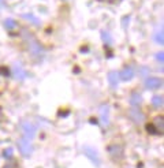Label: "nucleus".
<instances>
[{"label": "nucleus", "instance_id": "1", "mask_svg": "<svg viewBox=\"0 0 164 168\" xmlns=\"http://www.w3.org/2000/svg\"><path fill=\"white\" fill-rule=\"evenodd\" d=\"M26 41H27V44H29V52L32 53V56H34V57H40L41 55H43V52H44L40 44L37 43V41L34 40L32 36H29V37L26 36Z\"/></svg>", "mask_w": 164, "mask_h": 168}, {"label": "nucleus", "instance_id": "2", "mask_svg": "<svg viewBox=\"0 0 164 168\" xmlns=\"http://www.w3.org/2000/svg\"><path fill=\"white\" fill-rule=\"evenodd\" d=\"M20 129H22V133L23 135H25L26 139H33L34 137H36V126L32 125L30 122H22V126H20Z\"/></svg>", "mask_w": 164, "mask_h": 168}, {"label": "nucleus", "instance_id": "3", "mask_svg": "<svg viewBox=\"0 0 164 168\" xmlns=\"http://www.w3.org/2000/svg\"><path fill=\"white\" fill-rule=\"evenodd\" d=\"M18 149L23 156H30L32 155V152H33L32 143H30L29 139H26V138H20L18 141Z\"/></svg>", "mask_w": 164, "mask_h": 168}, {"label": "nucleus", "instance_id": "4", "mask_svg": "<svg viewBox=\"0 0 164 168\" xmlns=\"http://www.w3.org/2000/svg\"><path fill=\"white\" fill-rule=\"evenodd\" d=\"M129 118L131 119L134 123H137V125H139V123H142L144 120H145V116H144V114L141 111H139L137 107H133L130 108L129 111Z\"/></svg>", "mask_w": 164, "mask_h": 168}, {"label": "nucleus", "instance_id": "5", "mask_svg": "<svg viewBox=\"0 0 164 168\" xmlns=\"http://www.w3.org/2000/svg\"><path fill=\"white\" fill-rule=\"evenodd\" d=\"M108 152L114 160H121L123 157V148L121 145H109Z\"/></svg>", "mask_w": 164, "mask_h": 168}, {"label": "nucleus", "instance_id": "6", "mask_svg": "<svg viewBox=\"0 0 164 168\" xmlns=\"http://www.w3.org/2000/svg\"><path fill=\"white\" fill-rule=\"evenodd\" d=\"M134 75H135V71H134V68L133 67H130V66H127V67H125L123 70L119 73V78H121L122 81H131L133 78H134Z\"/></svg>", "mask_w": 164, "mask_h": 168}, {"label": "nucleus", "instance_id": "7", "mask_svg": "<svg viewBox=\"0 0 164 168\" xmlns=\"http://www.w3.org/2000/svg\"><path fill=\"white\" fill-rule=\"evenodd\" d=\"M163 82L160 78H155V77H150V78H146L145 79V86L150 89V90H156V89L162 88Z\"/></svg>", "mask_w": 164, "mask_h": 168}, {"label": "nucleus", "instance_id": "8", "mask_svg": "<svg viewBox=\"0 0 164 168\" xmlns=\"http://www.w3.org/2000/svg\"><path fill=\"white\" fill-rule=\"evenodd\" d=\"M100 119H101L102 126L109 125V107L107 104H104L100 107Z\"/></svg>", "mask_w": 164, "mask_h": 168}, {"label": "nucleus", "instance_id": "9", "mask_svg": "<svg viewBox=\"0 0 164 168\" xmlns=\"http://www.w3.org/2000/svg\"><path fill=\"white\" fill-rule=\"evenodd\" d=\"M84 153L85 155H86L89 159L92 160V161H93L96 166H100V160H98V157H97V153H96V150H93L92 148H89V146H85L84 148Z\"/></svg>", "mask_w": 164, "mask_h": 168}, {"label": "nucleus", "instance_id": "10", "mask_svg": "<svg viewBox=\"0 0 164 168\" xmlns=\"http://www.w3.org/2000/svg\"><path fill=\"white\" fill-rule=\"evenodd\" d=\"M12 71H14V75H15V78L18 81H25L26 79L27 74H26V71L23 70V67L20 66V64H15Z\"/></svg>", "mask_w": 164, "mask_h": 168}, {"label": "nucleus", "instance_id": "11", "mask_svg": "<svg viewBox=\"0 0 164 168\" xmlns=\"http://www.w3.org/2000/svg\"><path fill=\"white\" fill-rule=\"evenodd\" d=\"M119 79H121V78H119V73H116V71H111V73L108 74V82L112 88L118 86Z\"/></svg>", "mask_w": 164, "mask_h": 168}, {"label": "nucleus", "instance_id": "12", "mask_svg": "<svg viewBox=\"0 0 164 168\" xmlns=\"http://www.w3.org/2000/svg\"><path fill=\"white\" fill-rule=\"evenodd\" d=\"M130 102L133 105H139L142 102V96L139 93H137V92H134V93L130 96Z\"/></svg>", "mask_w": 164, "mask_h": 168}, {"label": "nucleus", "instance_id": "13", "mask_svg": "<svg viewBox=\"0 0 164 168\" xmlns=\"http://www.w3.org/2000/svg\"><path fill=\"white\" fill-rule=\"evenodd\" d=\"M152 105L155 108H162L163 107V96L162 94H156L152 98Z\"/></svg>", "mask_w": 164, "mask_h": 168}, {"label": "nucleus", "instance_id": "14", "mask_svg": "<svg viewBox=\"0 0 164 168\" xmlns=\"http://www.w3.org/2000/svg\"><path fill=\"white\" fill-rule=\"evenodd\" d=\"M153 127H156L157 133H160V134H163V116H157L155 119V123H153Z\"/></svg>", "mask_w": 164, "mask_h": 168}, {"label": "nucleus", "instance_id": "15", "mask_svg": "<svg viewBox=\"0 0 164 168\" xmlns=\"http://www.w3.org/2000/svg\"><path fill=\"white\" fill-rule=\"evenodd\" d=\"M4 26L7 27V29H10V30L15 29V27H16V22H15V19H12V18H7V19L4 20Z\"/></svg>", "mask_w": 164, "mask_h": 168}, {"label": "nucleus", "instance_id": "16", "mask_svg": "<svg viewBox=\"0 0 164 168\" xmlns=\"http://www.w3.org/2000/svg\"><path fill=\"white\" fill-rule=\"evenodd\" d=\"M101 36H102V41H104V43H107V44H111V43H112L111 34H109L108 32H102Z\"/></svg>", "mask_w": 164, "mask_h": 168}, {"label": "nucleus", "instance_id": "17", "mask_svg": "<svg viewBox=\"0 0 164 168\" xmlns=\"http://www.w3.org/2000/svg\"><path fill=\"white\" fill-rule=\"evenodd\" d=\"M155 41H156V43H159L160 45H163V29H160V32H159V33H156Z\"/></svg>", "mask_w": 164, "mask_h": 168}, {"label": "nucleus", "instance_id": "18", "mask_svg": "<svg viewBox=\"0 0 164 168\" xmlns=\"http://www.w3.org/2000/svg\"><path fill=\"white\" fill-rule=\"evenodd\" d=\"M23 18L27 19V20H30V22H33V23H40V20L37 19V18H34L32 14H25V15H23Z\"/></svg>", "mask_w": 164, "mask_h": 168}, {"label": "nucleus", "instance_id": "19", "mask_svg": "<svg viewBox=\"0 0 164 168\" xmlns=\"http://www.w3.org/2000/svg\"><path fill=\"white\" fill-rule=\"evenodd\" d=\"M3 155H4L6 159H11V157L14 156V149H12V148H7V149L4 150V153H3Z\"/></svg>", "mask_w": 164, "mask_h": 168}, {"label": "nucleus", "instance_id": "20", "mask_svg": "<svg viewBox=\"0 0 164 168\" xmlns=\"http://www.w3.org/2000/svg\"><path fill=\"white\" fill-rule=\"evenodd\" d=\"M156 57H157V60H159V61H163V60H164V59H163V57H164V53H163V51H160V52L156 55Z\"/></svg>", "mask_w": 164, "mask_h": 168}, {"label": "nucleus", "instance_id": "21", "mask_svg": "<svg viewBox=\"0 0 164 168\" xmlns=\"http://www.w3.org/2000/svg\"><path fill=\"white\" fill-rule=\"evenodd\" d=\"M4 168H18V166L16 164H7V166H4Z\"/></svg>", "mask_w": 164, "mask_h": 168}, {"label": "nucleus", "instance_id": "22", "mask_svg": "<svg viewBox=\"0 0 164 168\" xmlns=\"http://www.w3.org/2000/svg\"><path fill=\"white\" fill-rule=\"evenodd\" d=\"M100 2H107V3H109V2H114V0H100Z\"/></svg>", "mask_w": 164, "mask_h": 168}, {"label": "nucleus", "instance_id": "23", "mask_svg": "<svg viewBox=\"0 0 164 168\" xmlns=\"http://www.w3.org/2000/svg\"><path fill=\"white\" fill-rule=\"evenodd\" d=\"M3 7V0H0V8Z\"/></svg>", "mask_w": 164, "mask_h": 168}]
</instances>
